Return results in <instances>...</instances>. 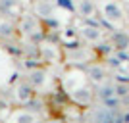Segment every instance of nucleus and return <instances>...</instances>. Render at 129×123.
<instances>
[{
  "mask_svg": "<svg viewBox=\"0 0 129 123\" xmlns=\"http://www.w3.org/2000/svg\"><path fill=\"white\" fill-rule=\"evenodd\" d=\"M100 12H102V17L110 25H123L125 12H123V8L119 6V2H116V0H106V2H102V6H100Z\"/></svg>",
  "mask_w": 129,
  "mask_h": 123,
  "instance_id": "obj_1",
  "label": "nucleus"
},
{
  "mask_svg": "<svg viewBox=\"0 0 129 123\" xmlns=\"http://www.w3.org/2000/svg\"><path fill=\"white\" fill-rule=\"evenodd\" d=\"M79 35L85 38V40H89V43H98V40L102 38V29H100L98 23L87 21V23H83V25L79 27Z\"/></svg>",
  "mask_w": 129,
  "mask_h": 123,
  "instance_id": "obj_2",
  "label": "nucleus"
},
{
  "mask_svg": "<svg viewBox=\"0 0 129 123\" xmlns=\"http://www.w3.org/2000/svg\"><path fill=\"white\" fill-rule=\"evenodd\" d=\"M33 12L39 17H50L54 12V4L50 0H35L33 2Z\"/></svg>",
  "mask_w": 129,
  "mask_h": 123,
  "instance_id": "obj_3",
  "label": "nucleus"
},
{
  "mask_svg": "<svg viewBox=\"0 0 129 123\" xmlns=\"http://www.w3.org/2000/svg\"><path fill=\"white\" fill-rule=\"evenodd\" d=\"M96 4L92 0H79V14L83 19H91V17L96 16Z\"/></svg>",
  "mask_w": 129,
  "mask_h": 123,
  "instance_id": "obj_4",
  "label": "nucleus"
},
{
  "mask_svg": "<svg viewBox=\"0 0 129 123\" xmlns=\"http://www.w3.org/2000/svg\"><path fill=\"white\" fill-rule=\"evenodd\" d=\"M112 44H114V48H118V50H127L129 48V33H125V31H114Z\"/></svg>",
  "mask_w": 129,
  "mask_h": 123,
  "instance_id": "obj_5",
  "label": "nucleus"
},
{
  "mask_svg": "<svg viewBox=\"0 0 129 123\" xmlns=\"http://www.w3.org/2000/svg\"><path fill=\"white\" fill-rule=\"evenodd\" d=\"M17 6H19V2H16V0H0V14L10 16L17 10Z\"/></svg>",
  "mask_w": 129,
  "mask_h": 123,
  "instance_id": "obj_6",
  "label": "nucleus"
},
{
  "mask_svg": "<svg viewBox=\"0 0 129 123\" xmlns=\"http://www.w3.org/2000/svg\"><path fill=\"white\" fill-rule=\"evenodd\" d=\"M16 33V25L12 21H6V19H0V37H12Z\"/></svg>",
  "mask_w": 129,
  "mask_h": 123,
  "instance_id": "obj_7",
  "label": "nucleus"
},
{
  "mask_svg": "<svg viewBox=\"0 0 129 123\" xmlns=\"http://www.w3.org/2000/svg\"><path fill=\"white\" fill-rule=\"evenodd\" d=\"M91 75H92V79H104V69L102 67H96V65H94V67H91Z\"/></svg>",
  "mask_w": 129,
  "mask_h": 123,
  "instance_id": "obj_8",
  "label": "nucleus"
},
{
  "mask_svg": "<svg viewBox=\"0 0 129 123\" xmlns=\"http://www.w3.org/2000/svg\"><path fill=\"white\" fill-rule=\"evenodd\" d=\"M16 2H19V4H21V2H23V0H16Z\"/></svg>",
  "mask_w": 129,
  "mask_h": 123,
  "instance_id": "obj_9",
  "label": "nucleus"
},
{
  "mask_svg": "<svg viewBox=\"0 0 129 123\" xmlns=\"http://www.w3.org/2000/svg\"><path fill=\"white\" fill-rule=\"evenodd\" d=\"M33 2H35V0H33Z\"/></svg>",
  "mask_w": 129,
  "mask_h": 123,
  "instance_id": "obj_10",
  "label": "nucleus"
}]
</instances>
